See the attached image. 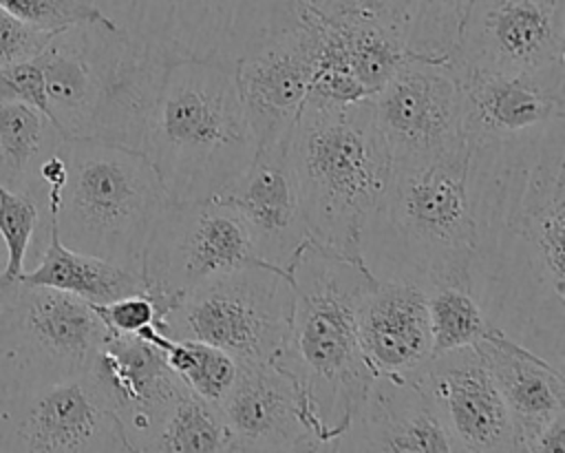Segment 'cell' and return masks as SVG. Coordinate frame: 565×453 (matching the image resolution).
<instances>
[{"label": "cell", "instance_id": "1", "mask_svg": "<svg viewBox=\"0 0 565 453\" xmlns=\"http://www.w3.org/2000/svg\"><path fill=\"white\" fill-rule=\"evenodd\" d=\"M468 148L470 292L499 331L563 369L565 117Z\"/></svg>", "mask_w": 565, "mask_h": 453}, {"label": "cell", "instance_id": "2", "mask_svg": "<svg viewBox=\"0 0 565 453\" xmlns=\"http://www.w3.org/2000/svg\"><path fill=\"white\" fill-rule=\"evenodd\" d=\"M289 276V329L274 365L296 384L316 451H327L375 378L360 347L358 309L377 278L362 259L313 241L300 250Z\"/></svg>", "mask_w": 565, "mask_h": 453}, {"label": "cell", "instance_id": "3", "mask_svg": "<svg viewBox=\"0 0 565 453\" xmlns=\"http://www.w3.org/2000/svg\"><path fill=\"white\" fill-rule=\"evenodd\" d=\"M141 152L170 201L214 199L225 192L256 155L234 66L212 60L168 62Z\"/></svg>", "mask_w": 565, "mask_h": 453}, {"label": "cell", "instance_id": "4", "mask_svg": "<svg viewBox=\"0 0 565 453\" xmlns=\"http://www.w3.org/2000/svg\"><path fill=\"white\" fill-rule=\"evenodd\" d=\"M287 150L311 241L362 259V234L393 172L371 97L342 104L307 102Z\"/></svg>", "mask_w": 565, "mask_h": 453}, {"label": "cell", "instance_id": "5", "mask_svg": "<svg viewBox=\"0 0 565 453\" xmlns=\"http://www.w3.org/2000/svg\"><path fill=\"white\" fill-rule=\"evenodd\" d=\"M468 141L433 159L393 164L388 188L362 234V261L375 278L422 287L468 283L475 219Z\"/></svg>", "mask_w": 565, "mask_h": 453}, {"label": "cell", "instance_id": "6", "mask_svg": "<svg viewBox=\"0 0 565 453\" xmlns=\"http://www.w3.org/2000/svg\"><path fill=\"white\" fill-rule=\"evenodd\" d=\"M35 60L44 73L49 119L62 137L102 139L141 152L168 62L106 22L53 33Z\"/></svg>", "mask_w": 565, "mask_h": 453}, {"label": "cell", "instance_id": "7", "mask_svg": "<svg viewBox=\"0 0 565 453\" xmlns=\"http://www.w3.org/2000/svg\"><path fill=\"white\" fill-rule=\"evenodd\" d=\"M66 179L55 221L64 245L141 274V256L168 194L148 157L135 148L62 139Z\"/></svg>", "mask_w": 565, "mask_h": 453}, {"label": "cell", "instance_id": "8", "mask_svg": "<svg viewBox=\"0 0 565 453\" xmlns=\"http://www.w3.org/2000/svg\"><path fill=\"white\" fill-rule=\"evenodd\" d=\"M137 46L161 57L236 60L274 31L296 22L291 0H93Z\"/></svg>", "mask_w": 565, "mask_h": 453}, {"label": "cell", "instance_id": "9", "mask_svg": "<svg viewBox=\"0 0 565 453\" xmlns=\"http://www.w3.org/2000/svg\"><path fill=\"white\" fill-rule=\"evenodd\" d=\"M291 276L247 265L188 292L161 320L172 338H194L227 351L238 365L274 362L289 329Z\"/></svg>", "mask_w": 565, "mask_h": 453}, {"label": "cell", "instance_id": "10", "mask_svg": "<svg viewBox=\"0 0 565 453\" xmlns=\"http://www.w3.org/2000/svg\"><path fill=\"white\" fill-rule=\"evenodd\" d=\"M106 336L95 307L79 296L22 281L0 285V389L88 371Z\"/></svg>", "mask_w": 565, "mask_h": 453}, {"label": "cell", "instance_id": "11", "mask_svg": "<svg viewBox=\"0 0 565 453\" xmlns=\"http://www.w3.org/2000/svg\"><path fill=\"white\" fill-rule=\"evenodd\" d=\"M247 265L269 263L256 256L249 232L230 203L168 199L146 241L141 278L163 318L194 287Z\"/></svg>", "mask_w": 565, "mask_h": 453}, {"label": "cell", "instance_id": "12", "mask_svg": "<svg viewBox=\"0 0 565 453\" xmlns=\"http://www.w3.org/2000/svg\"><path fill=\"white\" fill-rule=\"evenodd\" d=\"M130 451L88 371L0 389V453Z\"/></svg>", "mask_w": 565, "mask_h": 453}, {"label": "cell", "instance_id": "13", "mask_svg": "<svg viewBox=\"0 0 565 453\" xmlns=\"http://www.w3.org/2000/svg\"><path fill=\"white\" fill-rule=\"evenodd\" d=\"M461 77L450 60L406 57L371 97L393 164L433 159L459 144Z\"/></svg>", "mask_w": 565, "mask_h": 453}, {"label": "cell", "instance_id": "14", "mask_svg": "<svg viewBox=\"0 0 565 453\" xmlns=\"http://www.w3.org/2000/svg\"><path fill=\"white\" fill-rule=\"evenodd\" d=\"M450 62L459 75L565 62V0H470Z\"/></svg>", "mask_w": 565, "mask_h": 453}, {"label": "cell", "instance_id": "15", "mask_svg": "<svg viewBox=\"0 0 565 453\" xmlns=\"http://www.w3.org/2000/svg\"><path fill=\"white\" fill-rule=\"evenodd\" d=\"M316 73L311 11L298 7L296 22L274 31L234 64V80L256 148L285 141L307 104Z\"/></svg>", "mask_w": 565, "mask_h": 453}, {"label": "cell", "instance_id": "16", "mask_svg": "<svg viewBox=\"0 0 565 453\" xmlns=\"http://www.w3.org/2000/svg\"><path fill=\"white\" fill-rule=\"evenodd\" d=\"M311 18L316 73L307 102L369 99L411 57L399 33L369 7L335 18Z\"/></svg>", "mask_w": 565, "mask_h": 453}, {"label": "cell", "instance_id": "17", "mask_svg": "<svg viewBox=\"0 0 565 453\" xmlns=\"http://www.w3.org/2000/svg\"><path fill=\"white\" fill-rule=\"evenodd\" d=\"M88 376L117 415L130 451H150L183 382L137 334H108Z\"/></svg>", "mask_w": 565, "mask_h": 453}, {"label": "cell", "instance_id": "18", "mask_svg": "<svg viewBox=\"0 0 565 453\" xmlns=\"http://www.w3.org/2000/svg\"><path fill=\"white\" fill-rule=\"evenodd\" d=\"M417 376L455 451H514L510 411L475 347L437 354Z\"/></svg>", "mask_w": 565, "mask_h": 453}, {"label": "cell", "instance_id": "19", "mask_svg": "<svg viewBox=\"0 0 565 453\" xmlns=\"http://www.w3.org/2000/svg\"><path fill=\"white\" fill-rule=\"evenodd\" d=\"M287 146L289 139L258 146L247 170L214 199L230 203L241 214L256 256L289 274L311 236Z\"/></svg>", "mask_w": 565, "mask_h": 453}, {"label": "cell", "instance_id": "20", "mask_svg": "<svg viewBox=\"0 0 565 453\" xmlns=\"http://www.w3.org/2000/svg\"><path fill=\"white\" fill-rule=\"evenodd\" d=\"M461 130L468 146L510 139L565 117V62L527 73H466Z\"/></svg>", "mask_w": 565, "mask_h": 453}, {"label": "cell", "instance_id": "21", "mask_svg": "<svg viewBox=\"0 0 565 453\" xmlns=\"http://www.w3.org/2000/svg\"><path fill=\"white\" fill-rule=\"evenodd\" d=\"M327 451L450 453L455 449L419 376L380 373L371 380L349 426Z\"/></svg>", "mask_w": 565, "mask_h": 453}, {"label": "cell", "instance_id": "22", "mask_svg": "<svg viewBox=\"0 0 565 453\" xmlns=\"http://www.w3.org/2000/svg\"><path fill=\"white\" fill-rule=\"evenodd\" d=\"M218 409L232 451H316L296 384L274 362L238 365Z\"/></svg>", "mask_w": 565, "mask_h": 453}, {"label": "cell", "instance_id": "23", "mask_svg": "<svg viewBox=\"0 0 565 453\" xmlns=\"http://www.w3.org/2000/svg\"><path fill=\"white\" fill-rule=\"evenodd\" d=\"M358 338L375 376H417L433 358L426 287L377 278L360 303Z\"/></svg>", "mask_w": 565, "mask_h": 453}, {"label": "cell", "instance_id": "24", "mask_svg": "<svg viewBox=\"0 0 565 453\" xmlns=\"http://www.w3.org/2000/svg\"><path fill=\"white\" fill-rule=\"evenodd\" d=\"M472 347L486 362L510 411L514 451L525 453L530 440L565 413V373L503 331H494Z\"/></svg>", "mask_w": 565, "mask_h": 453}, {"label": "cell", "instance_id": "25", "mask_svg": "<svg viewBox=\"0 0 565 453\" xmlns=\"http://www.w3.org/2000/svg\"><path fill=\"white\" fill-rule=\"evenodd\" d=\"M20 281L68 292L90 305H104L128 294L146 292L139 272L64 245L53 219H46V243L38 263L31 270H24Z\"/></svg>", "mask_w": 565, "mask_h": 453}, {"label": "cell", "instance_id": "26", "mask_svg": "<svg viewBox=\"0 0 565 453\" xmlns=\"http://www.w3.org/2000/svg\"><path fill=\"white\" fill-rule=\"evenodd\" d=\"M62 139L55 124L38 108L18 99H0V186L33 194L42 159Z\"/></svg>", "mask_w": 565, "mask_h": 453}, {"label": "cell", "instance_id": "27", "mask_svg": "<svg viewBox=\"0 0 565 453\" xmlns=\"http://www.w3.org/2000/svg\"><path fill=\"white\" fill-rule=\"evenodd\" d=\"M470 0H371L369 9L386 20L411 55L450 60Z\"/></svg>", "mask_w": 565, "mask_h": 453}, {"label": "cell", "instance_id": "28", "mask_svg": "<svg viewBox=\"0 0 565 453\" xmlns=\"http://www.w3.org/2000/svg\"><path fill=\"white\" fill-rule=\"evenodd\" d=\"M137 336L152 343L161 351L166 365L185 387L214 404L225 398L232 382L236 380L238 362L227 351L210 343L194 338H172L157 325L141 327Z\"/></svg>", "mask_w": 565, "mask_h": 453}, {"label": "cell", "instance_id": "29", "mask_svg": "<svg viewBox=\"0 0 565 453\" xmlns=\"http://www.w3.org/2000/svg\"><path fill=\"white\" fill-rule=\"evenodd\" d=\"M150 451L161 453H216L232 451V435L218 404L183 384L170 407Z\"/></svg>", "mask_w": 565, "mask_h": 453}, {"label": "cell", "instance_id": "30", "mask_svg": "<svg viewBox=\"0 0 565 453\" xmlns=\"http://www.w3.org/2000/svg\"><path fill=\"white\" fill-rule=\"evenodd\" d=\"M433 356L472 347L499 331L468 283H437L426 289Z\"/></svg>", "mask_w": 565, "mask_h": 453}, {"label": "cell", "instance_id": "31", "mask_svg": "<svg viewBox=\"0 0 565 453\" xmlns=\"http://www.w3.org/2000/svg\"><path fill=\"white\" fill-rule=\"evenodd\" d=\"M38 230L42 232V247L46 243V225L38 201L26 192H15L0 186V239L7 250V265L0 285L20 281L26 270L29 252Z\"/></svg>", "mask_w": 565, "mask_h": 453}, {"label": "cell", "instance_id": "32", "mask_svg": "<svg viewBox=\"0 0 565 453\" xmlns=\"http://www.w3.org/2000/svg\"><path fill=\"white\" fill-rule=\"evenodd\" d=\"M0 7L18 15L20 20L51 33H57L62 29H68L73 24H84V22L113 24L93 4V0H0Z\"/></svg>", "mask_w": 565, "mask_h": 453}, {"label": "cell", "instance_id": "33", "mask_svg": "<svg viewBox=\"0 0 565 453\" xmlns=\"http://www.w3.org/2000/svg\"><path fill=\"white\" fill-rule=\"evenodd\" d=\"M108 334H137L141 327L157 325L161 314L148 292L128 294L104 305H93Z\"/></svg>", "mask_w": 565, "mask_h": 453}, {"label": "cell", "instance_id": "34", "mask_svg": "<svg viewBox=\"0 0 565 453\" xmlns=\"http://www.w3.org/2000/svg\"><path fill=\"white\" fill-rule=\"evenodd\" d=\"M51 38V31H42L0 7V66L38 57Z\"/></svg>", "mask_w": 565, "mask_h": 453}, {"label": "cell", "instance_id": "35", "mask_svg": "<svg viewBox=\"0 0 565 453\" xmlns=\"http://www.w3.org/2000/svg\"><path fill=\"white\" fill-rule=\"evenodd\" d=\"M0 99L24 102L49 117L44 73L35 57L0 66Z\"/></svg>", "mask_w": 565, "mask_h": 453}, {"label": "cell", "instance_id": "36", "mask_svg": "<svg viewBox=\"0 0 565 453\" xmlns=\"http://www.w3.org/2000/svg\"><path fill=\"white\" fill-rule=\"evenodd\" d=\"M565 451V413L547 422L527 444L525 453H563Z\"/></svg>", "mask_w": 565, "mask_h": 453}, {"label": "cell", "instance_id": "37", "mask_svg": "<svg viewBox=\"0 0 565 453\" xmlns=\"http://www.w3.org/2000/svg\"><path fill=\"white\" fill-rule=\"evenodd\" d=\"M291 2L300 9L316 13V15L335 18V15L358 11V9H366L371 0H291Z\"/></svg>", "mask_w": 565, "mask_h": 453}, {"label": "cell", "instance_id": "38", "mask_svg": "<svg viewBox=\"0 0 565 453\" xmlns=\"http://www.w3.org/2000/svg\"><path fill=\"white\" fill-rule=\"evenodd\" d=\"M4 265H7V250H4V243H2V239H0V276H2V272H4Z\"/></svg>", "mask_w": 565, "mask_h": 453}]
</instances>
